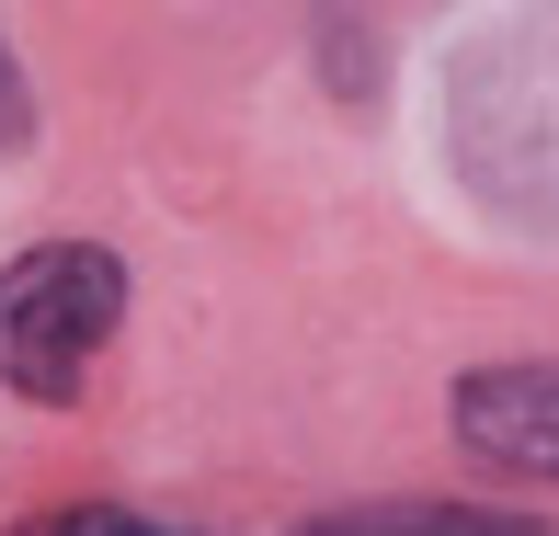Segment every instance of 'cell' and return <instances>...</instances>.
<instances>
[{"label":"cell","mask_w":559,"mask_h":536,"mask_svg":"<svg viewBox=\"0 0 559 536\" xmlns=\"http://www.w3.org/2000/svg\"><path fill=\"white\" fill-rule=\"evenodd\" d=\"M297 536H537L525 514H468V502H354V514H320Z\"/></svg>","instance_id":"cell-3"},{"label":"cell","mask_w":559,"mask_h":536,"mask_svg":"<svg viewBox=\"0 0 559 536\" xmlns=\"http://www.w3.org/2000/svg\"><path fill=\"white\" fill-rule=\"evenodd\" d=\"M35 138V92H23V58L0 46V148H23Z\"/></svg>","instance_id":"cell-5"},{"label":"cell","mask_w":559,"mask_h":536,"mask_svg":"<svg viewBox=\"0 0 559 536\" xmlns=\"http://www.w3.org/2000/svg\"><path fill=\"white\" fill-rule=\"evenodd\" d=\"M115 320H126V263L115 251H92V240H46V251H23L12 274H0V389L12 400H81V377H92V354L115 343Z\"/></svg>","instance_id":"cell-1"},{"label":"cell","mask_w":559,"mask_h":536,"mask_svg":"<svg viewBox=\"0 0 559 536\" xmlns=\"http://www.w3.org/2000/svg\"><path fill=\"white\" fill-rule=\"evenodd\" d=\"M12 536H160V525L115 514V502H69V514H35V525H12Z\"/></svg>","instance_id":"cell-4"},{"label":"cell","mask_w":559,"mask_h":536,"mask_svg":"<svg viewBox=\"0 0 559 536\" xmlns=\"http://www.w3.org/2000/svg\"><path fill=\"white\" fill-rule=\"evenodd\" d=\"M456 445L502 479H559V354H525V366H468L445 400Z\"/></svg>","instance_id":"cell-2"}]
</instances>
